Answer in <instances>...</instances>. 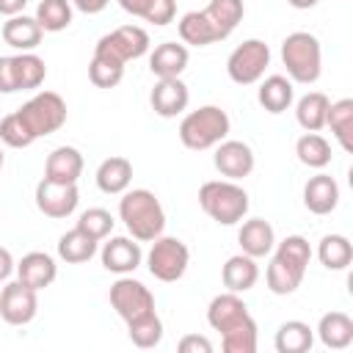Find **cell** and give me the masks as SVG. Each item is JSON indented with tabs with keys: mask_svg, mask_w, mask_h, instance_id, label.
<instances>
[{
	"mask_svg": "<svg viewBox=\"0 0 353 353\" xmlns=\"http://www.w3.org/2000/svg\"><path fill=\"white\" fill-rule=\"evenodd\" d=\"M237 243L243 248V254L259 259V256H268L276 245V232L273 226L265 221V218H248L240 232H237Z\"/></svg>",
	"mask_w": 353,
	"mask_h": 353,
	"instance_id": "7402d4cb",
	"label": "cell"
},
{
	"mask_svg": "<svg viewBox=\"0 0 353 353\" xmlns=\"http://www.w3.org/2000/svg\"><path fill=\"white\" fill-rule=\"evenodd\" d=\"M292 8H301V11H306V8H314L320 0H287Z\"/></svg>",
	"mask_w": 353,
	"mask_h": 353,
	"instance_id": "f6af8a7d",
	"label": "cell"
},
{
	"mask_svg": "<svg viewBox=\"0 0 353 353\" xmlns=\"http://www.w3.org/2000/svg\"><path fill=\"white\" fill-rule=\"evenodd\" d=\"M273 248H276V254H273L268 273H265L268 290L273 295H292L301 287L306 268H309V259H312L309 240L301 234H290Z\"/></svg>",
	"mask_w": 353,
	"mask_h": 353,
	"instance_id": "3957f363",
	"label": "cell"
},
{
	"mask_svg": "<svg viewBox=\"0 0 353 353\" xmlns=\"http://www.w3.org/2000/svg\"><path fill=\"white\" fill-rule=\"evenodd\" d=\"M113 215L108 212V210H102V207H88L85 212H80V218H77V229H83L85 234H91L94 240H105L110 232H113Z\"/></svg>",
	"mask_w": 353,
	"mask_h": 353,
	"instance_id": "74e56055",
	"label": "cell"
},
{
	"mask_svg": "<svg viewBox=\"0 0 353 353\" xmlns=\"http://www.w3.org/2000/svg\"><path fill=\"white\" fill-rule=\"evenodd\" d=\"M17 279L22 281V284H28L30 290H44V287H50L52 281H55V276H58V265H55V259L50 256V254H44V251H30V254H25L19 262H17Z\"/></svg>",
	"mask_w": 353,
	"mask_h": 353,
	"instance_id": "ffe728a7",
	"label": "cell"
},
{
	"mask_svg": "<svg viewBox=\"0 0 353 353\" xmlns=\"http://www.w3.org/2000/svg\"><path fill=\"white\" fill-rule=\"evenodd\" d=\"M83 174V154L74 146H58L47 154L44 163V179L50 182H63V185H77Z\"/></svg>",
	"mask_w": 353,
	"mask_h": 353,
	"instance_id": "44dd1931",
	"label": "cell"
},
{
	"mask_svg": "<svg viewBox=\"0 0 353 353\" xmlns=\"http://www.w3.org/2000/svg\"><path fill=\"white\" fill-rule=\"evenodd\" d=\"M3 163H6V154H3V149H0V168H3Z\"/></svg>",
	"mask_w": 353,
	"mask_h": 353,
	"instance_id": "bcb514c9",
	"label": "cell"
},
{
	"mask_svg": "<svg viewBox=\"0 0 353 353\" xmlns=\"http://www.w3.org/2000/svg\"><path fill=\"white\" fill-rule=\"evenodd\" d=\"M44 77H47V66L36 52H19V55L0 58V94L33 91L44 83Z\"/></svg>",
	"mask_w": 353,
	"mask_h": 353,
	"instance_id": "9c48e42d",
	"label": "cell"
},
{
	"mask_svg": "<svg viewBox=\"0 0 353 353\" xmlns=\"http://www.w3.org/2000/svg\"><path fill=\"white\" fill-rule=\"evenodd\" d=\"M339 204V185L331 174H314L303 185V207L312 215H328Z\"/></svg>",
	"mask_w": 353,
	"mask_h": 353,
	"instance_id": "d6986e66",
	"label": "cell"
},
{
	"mask_svg": "<svg viewBox=\"0 0 353 353\" xmlns=\"http://www.w3.org/2000/svg\"><path fill=\"white\" fill-rule=\"evenodd\" d=\"M119 6L127 14H132L143 22H152L157 28L174 22V17H176V0H119Z\"/></svg>",
	"mask_w": 353,
	"mask_h": 353,
	"instance_id": "4dcf8cb0",
	"label": "cell"
},
{
	"mask_svg": "<svg viewBox=\"0 0 353 353\" xmlns=\"http://www.w3.org/2000/svg\"><path fill=\"white\" fill-rule=\"evenodd\" d=\"M14 268H17V262H14L11 251L0 245V281H6V279H8L11 273H14Z\"/></svg>",
	"mask_w": 353,
	"mask_h": 353,
	"instance_id": "b9f144b4",
	"label": "cell"
},
{
	"mask_svg": "<svg viewBox=\"0 0 353 353\" xmlns=\"http://www.w3.org/2000/svg\"><path fill=\"white\" fill-rule=\"evenodd\" d=\"M212 163L215 168L226 176V179H243L254 171V152L245 141H221L215 146V154H212Z\"/></svg>",
	"mask_w": 353,
	"mask_h": 353,
	"instance_id": "2e32d148",
	"label": "cell"
},
{
	"mask_svg": "<svg viewBox=\"0 0 353 353\" xmlns=\"http://www.w3.org/2000/svg\"><path fill=\"white\" fill-rule=\"evenodd\" d=\"M325 127H331L336 143L345 152H353V99H339L328 105V116H325Z\"/></svg>",
	"mask_w": 353,
	"mask_h": 353,
	"instance_id": "d6a6232c",
	"label": "cell"
},
{
	"mask_svg": "<svg viewBox=\"0 0 353 353\" xmlns=\"http://www.w3.org/2000/svg\"><path fill=\"white\" fill-rule=\"evenodd\" d=\"M39 312V295L36 290H30L28 284L8 281L0 292V317L8 325H28Z\"/></svg>",
	"mask_w": 353,
	"mask_h": 353,
	"instance_id": "5bb4252c",
	"label": "cell"
},
{
	"mask_svg": "<svg viewBox=\"0 0 353 353\" xmlns=\"http://www.w3.org/2000/svg\"><path fill=\"white\" fill-rule=\"evenodd\" d=\"M127 336H130V342H132L135 347H141V350H149V347L160 345V339H163V320H160V314L154 312V314H149V317H143V320L130 323V325H127Z\"/></svg>",
	"mask_w": 353,
	"mask_h": 353,
	"instance_id": "8d00e7d4",
	"label": "cell"
},
{
	"mask_svg": "<svg viewBox=\"0 0 353 353\" xmlns=\"http://www.w3.org/2000/svg\"><path fill=\"white\" fill-rule=\"evenodd\" d=\"M25 6H28V0H0V14L17 17V14H22Z\"/></svg>",
	"mask_w": 353,
	"mask_h": 353,
	"instance_id": "ee69618b",
	"label": "cell"
},
{
	"mask_svg": "<svg viewBox=\"0 0 353 353\" xmlns=\"http://www.w3.org/2000/svg\"><path fill=\"white\" fill-rule=\"evenodd\" d=\"M317 336L331 350H345L353 342V320L345 312H328L317 323Z\"/></svg>",
	"mask_w": 353,
	"mask_h": 353,
	"instance_id": "83f0119b",
	"label": "cell"
},
{
	"mask_svg": "<svg viewBox=\"0 0 353 353\" xmlns=\"http://www.w3.org/2000/svg\"><path fill=\"white\" fill-rule=\"evenodd\" d=\"M190 61V52L179 41H163L149 55V69L157 77H179Z\"/></svg>",
	"mask_w": 353,
	"mask_h": 353,
	"instance_id": "d4e9b609",
	"label": "cell"
},
{
	"mask_svg": "<svg viewBox=\"0 0 353 353\" xmlns=\"http://www.w3.org/2000/svg\"><path fill=\"white\" fill-rule=\"evenodd\" d=\"M199 207L221 226H234L248 212V193L234 179H212L199 188Z\"/></svg>",
	"mask_w": 353,
	"mask_h": 353,
	"instance_id": "5b68a950",
	"label": "cell"
},
{
	"mask_svg": "<svg viewBox=\"0 0 353 353\" xmlns=\"http://www.w3.org/2000/svg\"><path fill=\"white\" fill-rule=\"evenodd\" d=\"M207 323L221 331L223 353H256V323L240 292H221L207 306Z\"/></svg>",
	"mask_w": 353,
	"mask_h": 353,
	"instance_id": "6da1fadb",
	"label": "cell"
},
{
	"mask_svg": "<svg viewBox=\"0 0 353 353\" xmlns=\"http://www.w3.org/2000/svg\"><path fill=\"white\" fill-rule=\"evenodd\" d=\"M41 28L36 22V17H25V14H17V17H8L3 22V41L19 52H33L39 44H41Z\"/></svg>",
	"mask_w": 353,
	"mask_h": 353,
	"instance_id": "cb8c5ba5",
	"label": "cell"
},
{
	"mask_svg": "<svg viewBox=\"0 0 353 353\" xmlns=\"http://www.w3.org/2000/svg\"><path fill=\"white\" fill-rule=\"evenodd\" d=\"M132 182V163L127 157H105L97 168V188L108 196H121Z\"/></svg>",
	"mask_w": 353,
	"mask_h": 353,
	"instance_id": "484cf974",
	"label": "cell"
},
{
	"mask_svg": "<svg viewBox=\"0 0 353 353\" xmlns=\"http://www.w3.org/2000/svg\"><path fill=\"white\" fill-rule=\"evenodd\" d=\"M36 22L47 33H61L72 25V3L69 0H41L36 8Z\"/></svg>",
	"mask_w": 353,
	"mask_h": 353,
	"instance_id": "d590c367",
	"label": "cell"
},
{
	"mask_svg": "<svg viewBox=\"0 0 353 353\" xmlns=\"http://www.w3.org/2000/svg\"><path fill=\"white\" fill-rule=\"evenodd\" d=\"M190 265V251L179 237H154L146 254V268L157 281H179Z\"/></svg>",
	"mask_w": 353,
	"mask_h": 353,
	"instance_id": "8fae6325",
	"label": "cell"
},
{
	"mask_svg": "<svg viewBox=\"0 0 353 353\" xmlns=\"http://www.w3.org/2000/svg\"><path fill=\"white\" fill-rule=\"evenodd\" d=\"M229 127H232V121L223 108L201 105L199 110H190L179 121V141H182V146H188L193 152H204V149L218 146L229 135Z\"/></svg>",
	"mask_w": 353,
	"mask_h": 353,
	"instance_id": "8992f818",
	"label": "cell"
},
{
	"mask_svg": "<svg viewBox=\"0 0 353 353\" xmlns=\"http://www.w3.org/2000/svg\"><path fill=\"white\" fill-rule=\"evenodd\" d=\"M221 281L229 292H248L259 281V265L248 254H234L221 268Z\"/></svg>",
	"mask_w": 353,
	"mask_h": 353,
	"instance_id": "603a6c76",
	"label": "cell"
},
{
	"mask_svg": "<svg viewBox=\"0 0 353 353\" xmlns=\"http://www.w3.org/2000/svg\"><path fill=\"white\" fill-rule=\"evenodd\" d=\"M317 259L325 270H345L353 262V245L345 234H325L317 245Z\"/></svg>",
	"mask_w": 353,
	"mask_h": 353,
	"instance_id": "836d02e7",
	"label": "cell"
},
{
	"mask_svg": "<svg viewBox=\"0 0 353 353\" xmlns=\"http://www.w3.org/2000/svg\"><path fill=\"white\" fill-rule=\"evenodd\" d=\"M268 66H270V47L262 39H245L226 58V74L237 85H251L262 80Z\"/></svg>",
	"mask_w": 353,
	"mask_h": 353,
	"instance_id": "4fadbf2b",
	"label": "cell"
},
{
	"mask_svg": "<svg viewBox=\"0 0 353 353\" xmlns=\"http://www.w3.org/2000/svg\"><path fill=\"white\" fill-rule=\"evenodd\" d=\"M256 99L259 105L268 110V113H284L292 99H295V91H292V80L284 77V74H270L259 83V91H256Z\"/></svg>",
	"mask_w": 353,
	"mask_h": 353,
	"instance_id": "4316f807",
	"label": "cell"
},
{
	"mask_svg": "<svg viewBox=\"0 0 353 353\" xmlns=\"http://www.w3.org/2000/svg\"><path fill=\"white\" fill-rule=\"evenodd\" d=\"M149 33L138 25H121L110 33H105L97 47H94V55L105 58V61H113L119 66H124L127 61H135L141 55L149 52Z\"/></svg>",
	"mask_w": 353,
	"mask_h": 353,
	"instance_id": "30bf717a",
	"label": "cell"
},
{
	"mask_svg": "<svg viewBox=\"0 0 353 353\" xmlns=\"http://www.w3.org/2000/svg\"><path fill=\"white\" fill-rule=\"evenodd\" d=\"M17 116L22 119V124L28 127V132L36 141V138H44V135L58 132L66 124V102L55 91H39L36 97H30L17 110Z\"/></svg>",
	"mask_w": 353,
	"mask_h": 353,
	"instance_id": "ba28073f",
	"label": "cell"
},
{
	"mask_svg": "<svg viewBox=\"0 0 353 353\" xmlns=\"http://www.w3.org/2000/svg\"><path fill=\"white\" fill-rule=\"evenodd\" d=\"M119 218L124 221L127 232L138 240V243H152L154 237L163 234L165 229V212L160 199L146 190V188H135V190H124L121 201H119Z\"/></svg>",
	"mask_w": 353,
	"mask_h": 353,
	"instance_id": "277c9868",
	"label": "cell"
},
{
	"mask_svg": "<svg viewBox=\"0 0 353 353\" xmlns=\"http://www.w3.org/2000/svg\"><path fill=\"white\" fill-rule=\"evenodd\" d=\"M83 14H99V11H105V6L110 3V0H72Z\"/></svg>",
	"mask_w": 353,
	"mask_h": 353,
	"instance_id": "7bdbcfd3",
	"label": "cell"
},
{
	"mask_svg": "<svg viewBox=\"0 0 353 353\" xmlns=\"http://www.w3.org/2000/svg\"><path fill=\"white\" fill-rule=\"evenodd\" d=\"M149 102H152V110L157 116L174 119L188 108L190 91L179 77H157V83H154V88L149 94Z\"/></svg>",
	"mask_w": 353,
	"mask_h": 353,
	"instance_id": "e0dca14e",
	"label": "cell"
},
{
	"mask_svg": "<svg viewBox=\"0 0 353 353\" xmlns=\"http://www.w3.org/2000/svg\"><path fill=\"white\" fill-rule=\"evenodd\" d=\"M80 204L77 185H63V182H50L41 179L36 185V207L47 218H69Z\"/></svg>",
	"mask_w": 353,
	"mask_h": 353,
	"instance_id": "9a60e30c",
	"label": "cell"
},
{
	"mask_svg": "<svg viewBox=\"0 0 353 353\" xmlns=\"http://www.w3.org/2000/svg\"><path fill=\"white\" fill-rule=\"evenodd\" d=\"M245 14L243 0H210L201 11H188L179 22V39L193 47H207L215 41H223L234 33Z\"/></svg>",
	"mask_w": 353,
	"mask_h": 353,
	"instance_id": "7a4b0ae2",
	"label": "cell"
},
{
	"mask_svg": "<svg viewBox=\"0 0 353 353\" xmlns=\"http://www.w3.org/2000/svg\"><path fill=\"white\" fill-rule=\"evenodd\" d=\"M99 256H102V268L105 270L119 273V276H127V273H132L141 265L143 251H141V245H138L135 237H110L102 245Z\"/></svg>",
	"mask_w": 353,
	"mask_h": 353,
	"instance_id": "ac0fdd59",
	"label": "cell"
},
{
	"mask_svg": "<svg viewBox=\"0 0 353 353\" xmlns=\"http://www.w3.org/2000/svg\"><path fill=\"white\" fill-rule=\"evenodd\" d=\"M124 77V66L113 63V61H105L99 55H91V63H88V80L97 85V88H113L119 85Z\"/></svg>",
	"mask_w": 353,
	"mask_h": 353,
	"instance_id": "f35d334b",
	"label": "cell"
},
{
	"mask_svg": "<svg viewBox=\"0 0 353 353\" xmlns=\"http://www.w3.org/2000/svg\"><path fill=\"white\" fill-rule=\"evenodd\" d=\"M328 105L331 99L323 91H309L298 99L295 105V119L306 132H320L325 127V116H328Z\"/></svg>",
	"mask_w": 353,
	"mask_h": 353,
	"instance_id": "f1b7e54d",
	"label": "cell"
},
{
	"mask_svg": "<svg viewBox=\"0 0 353 353\" xmlns=\"http://www.w3.org/2000/svg\"><path fill=\"white\" fill-rule=\"evenodd\" d=\"M179 350L182 353H212V342L207 336H199V334H188L179 339Z\"/></svg>",
	"mask_w": 353,
	"mask_h": 353,
	"instance_id": "60d3db41",
	"label": "cell"
},
{
	"mask_svg": "<svg viewBox=\"0 0 353 353\" xmlns=\"http://www.w3.org/2000/svg\"><path fill=\"white\" fill-rule=\"evenodd\" d=\"M273 345L279 353H306L314 345V331L303 320H287L279 325Z\"/></svg>",
	"mask_w": 353,
	"mask_h": 353,
	"instance_id": "f546056e",
	"label": "cell"
},
{
	"mask_svg": "<svg viewBox=\"0 0 353 353\" xmlns=\"http://www.w3.org/2000/svg\"><path fill=\"white\" fill-rule=\"evenodd\" d=\"M97 243L99 240H94L91 234H85L83 229L74 226L66 234H61V240H58V256L63 262H69V265H83V262H88L97 254Z\"/></svg>",
	"mask_w": 353,
	"mask_h": 353,
	"instance_id": "1f68e13d",
	"label": "cell"
},
{
	"mask_svg": "<svg viewBox=\"0 0 353 353\" xmlns=\"http://www.w3.org/2000/svg\"><path fill=\"white\" fill-rule=\"evenodd\" d=\"M0 141L6 146H11V149H25V146L33 143V135L28 132V127L22 124V119L17 116V110L8 113V116H3V121H0Z\"/></svg>",
	"mask_w": 353,
	"mask_h": 353,
	"instance_id": "ab89813d",
	"label": "cell"
},
{
	"mask_svg": "<svg viewBox=\"0 0 353 353\" xmlns=\"http://www.w3.org/2000/svg\"><path fill=\"white\" fill-rule=\"evenodd\" d=\"M108 298H110V306L116 309V314H119L127 325L157 312V309H154V295H152V290H149L146 284L130 279V276H121L119 281H113Z\"/></svg>",
	"mask_w": 353,
	"mask_h": 353,
	"instance_id": "7c38bea8",
	"label": "cell"
},
{
	"mask_svg": "<svg viewBox=\"0 0 353 353\" xmlns=\"http://www.w3.org/2000/svg\"><path fill=\"white\" fill-rule=\"evenodd\" d=\"M281 63L287 66V74L292 83L312 85L320 80L323 72V50L317 36L306 30H295L281 41Z\"/></svg>",
	"mask_w": 353,
	"mask_h": 353,
	"instance_id": "52a82bcc",
	"label": "cell"
},
{
	"mask_svg": "<svg viewBox=\"0 0 353 353\" xmlns=\"http://www.w3.org/2000/svg\"><path fill=\"white\" fill-rule=\"evenodd\" d=\"M295 154L309 168H325L331 163V143L320 132H306L295 143Z\"/></svg>",
	"mask_w": 353,
	"mask_h": 353,
	"instance_id": "e575fe53",
	"label": "cell"
}]
</instances>
